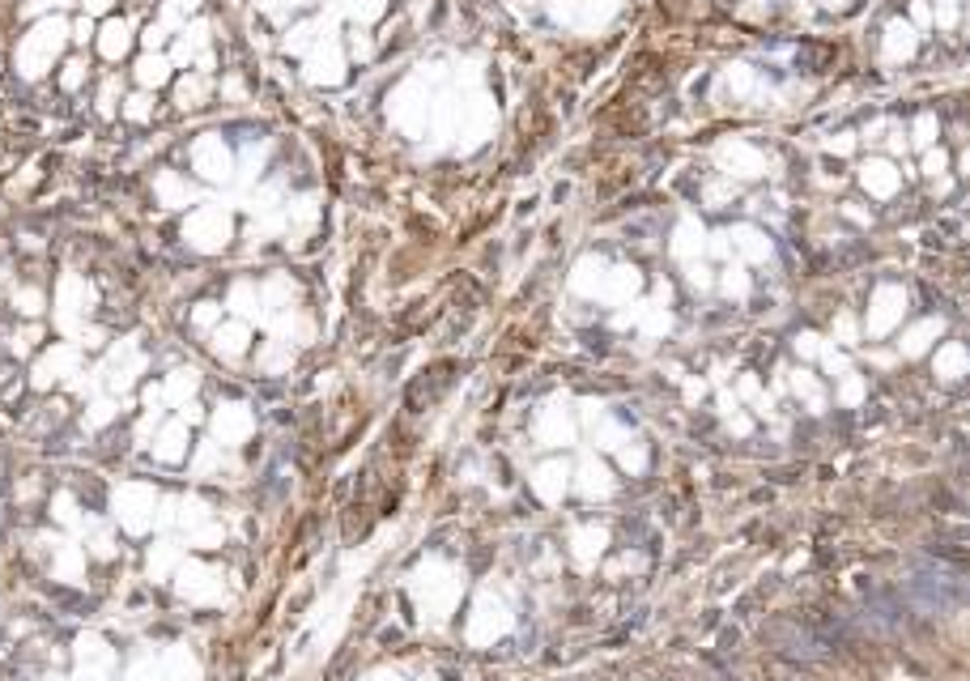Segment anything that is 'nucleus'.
<instances>
[{
  "mask_svg": "<svg viewBox=\"0 0 970 681\" xmlns=\"http://www.w3.org/2000/svg\"><path fill=\"white\" fill-rule=\"evenodd\" d=\"M0 73H4V60H0Z\"/></svg>",
  "mask_w": 970,
  "mask_h": 681,
  "instance_id": "nucleus-1",
  "label": "nucleus"
}]
</instances>
